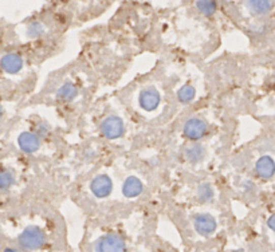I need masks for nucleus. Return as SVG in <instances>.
I'll return each instance as SVG.
<instances>
[{"mask_svg": "<svg viewBox=\"0 0 275 252\" xmlns=\"http://www.w3.org/2000/svg\"><path fill=\"white\" fill-rule=\"evenodd\" d=\"M19 241H20L23 248L34 251V249L41 248L42 245H43V243H45V235L37 227H30V228H27L20 235Z\"/></svg>", "mask_w": 275, "mask_h": 252, "instance_id": "f257e3e1", "label": "nucleus"}, {"mask_svg": "<svg viewBox=\"0 0 275 252\" xmlns=\"http://www.w3.org/2000/svg\"><path fill=\"white\" fill-rule=\"evenodd\" d=\"M101 132L106 138L114 140V138L121 137L125 132L124 122L118 117H109L101 123Z\"/></svg>", "mask_w": 275, "mask_h": 252, "instance_id": "f03ea898", "label": "nucleus"}, {"mask_svg": "<svg viewBox=\"0 0 275 252\" xmlns=\"http://www.w3.org/2000/svg\"><path fill=\"white\" fill-rule=\"evenodd\" d=\"M98 252H127V245L119 235H108L98 243Z\"/></svg>", "mask_w": 275, "mask_h": 252, "instance_id": "7ed1b4c3", "label": "nucleus"}, {"mask_svg": "<svg viewBox=\"0 0 275 252\" xmlns=\"http://www.w3.org/2000/svg\"><path fill=\"white\" fill-rule=\"evenodd\" d=\"M207 129H208V126L203 119L190 118L184 123L182 132L186 134V137H188L190 140H199V138L204 137Z\"/></svg>", "mask_w": 275, "mask_h": 252, "instance_id": "20e7f679", "label": "nucleus"}, {"mask_svg": "<svg viewBox=\"0 0 275 252\" xmlns=\"http://www.w3.org/2000/svg\"><path fill=\"white\" fill-rule=\"evenodd\" d=\"M90 188H91V192L94 193V196L104 199V197H108L109 195L112 193V180H110L108 176H105V174H100V176H97V177L91 181Z\"/></svg>", "mask_w": 275, "mask_h": 252, "instance_id": "39448f33", "label": "nucleus"}, {"mask_svg": "<svg viewBox=\"0 0 275 252\" xmlns=\"http://www.w3.org/2000/svg\"><path fill=\"white\" fill-rule=\"evenodd\" d=\"M140 106H141L144 110L146 111H152L155 109H157L159 104H160V94L156 89L153 87H148L144 91H141L140 94Z\"/></svg>", "mask_w": 275, "mask_h": 252, "instance_id": "423d86ee", "label": "nucleus"}, {"mask_svg": "<svg viewBox=\"0 0 275 252\" xmlns=\"http://www.w3.org/2000/svg\"><path fill=\"white\" fill-rule=\"evenodd\" d=\"M195 230L200 235H209L216 230V220L208 213H200L194 220Z\"/></svg>", "mask_w": 275, "mask_h": 252, "instance_id": "0eeeda50", "label": "nucleus"}, {"mask_svg": "<svg viewBox=\"0 0 275 252\" xmlns=\"http://www.w3.org/2000/svg\"><path fill=\"white\" fill-rule=\"evenodd\" d=\"M19 148L22 149L23 152L34 153L37 152L39 146H41V140L38 137V134L30 133V132H24L19 136L18 138Z\"/></svg>", "mask_w": 275, "mask_h": 252, "instance_id": "6e6552de", "label": "nucleus"}, {"mask_svg": "<svg viewBox=\"0 0 275 252\" xmlns=\"http://www.w3.org/2000/svg\"><path fill=\"white\" fill-rule=\"evenodd\" d=\"M255 173L260 178H271L275 174V161L270 156L260 157L255 164Z\"/></svg>", "mask_w": 275, "mask_h": 252, "instance_id": "1a4fd4ad", "label": "nucleus"}, {"mask_svg": "<svg viewBox=\"0 0 275 252\" xmlns=\"http://www.w3.org/2000/svg\"><path fill=\"white\" fill-rule=\"evenodd\" d=\"M2 67L8 74H16V73L22 70L23 60L18 54H11L10 52V54H6L2 58Z\"/></svg>", "mask_w": 275, "mask_h": 252, "instance_id": "9d476101", "label": "nucleus"}, {"mask_svg": "<svg viewBox=\"0 0 275 252\" xmlns=\"http://www.w3.org/2000/svg\"><path fill=\"white\" fill-rule=\"evenodd\" d=\"M246 4L247 7L253 14L255 15H264L267 12L271 11L272 6V0H246Z\"/></svg>", "mask_w": 275, "mask_h": 252, "instance_id": "9b49d317", "label": "nucleus"}, {"mask_svg": "<svg viewBox=\"0 0 275 252\" xmlns=\"http://www.w3.org/2000/svg\"><path fill=\"white\" fill-rule=\"evenodd\" d=\"M142 192V184L137 177H128L123 185V193L129 199L137 197Z\"/></svg>", "mask_w": 275, "mask_h": 252, "instance_id": "f8f14e48", "label": "nucleus"}, {"mask_svg": "<svg viewBox=\"0 0 275 252\" xmlns=\"http://www.w3.org/2000/svg\"><path fill=\"white\" fill-rule=\"evenodd\" d=\"M77 93H78V90L75 87L73 83H66L58 90V93H56V97H58V100L65 101V102H69V101H73L77 97Z\"/></svg>", "mask_w": 275, "mask_h": 252, "instance_id": "ddd939ff", "label": "nucleus"}, {"mask_svg": "<svg viewBox=\"0 0 275 252\" xmlns=\"http://www.w3.org/2000/svg\"><path fill=\"white\" fill-rule=\"evenodd\" d=\"M197 10L205 16H211L216 11L215 0H197Z\"/></svg>", "mask_w": 275, "mask_h": 252, "instance_id": "4468645a", "label": "nucleus"}, {"mask_svg": "<svg viewBox=\"0 0 275 252\" xmlns=\"http://www.w3.org/2000/svg\"><path fill=\"white\" fill-rule=\"evenodd\" d=\"M195 94H196V91H195L194 87L191 85H186L177 91V98L181 104H188L194 100Z\"/></svg>", "mask_w": 275, "mask_h": 252, "instance_id": "2eb2a0df", "label": "nucleus"}, {"mask_svg": "<svg viewBox=\"0 0 275 252\" xmlns=\"http://www.w3.org/2000/svg\"><path fill=\"white\" fill-rule=\"evenodd\" d=\"M186 154L187 159L190 160V161L196 163V161H199V160L203 157V149H201V146H199V145H192V146L187 149Z\"/></svg>", "mask_w": 275, "mask_h": 252, "instance_id": "dca6fc26", "label": "nucleus"}, {"mask_svg": "<svg viewBox=\"0 0 275 252\" xmlns=\"http://www.w3.org/2000/svg\"><path fill=\"white\" fill-rule=\"evenodd\" d=\"M197 196L201 201H208L211 200L212 196H213V191H212V186L209 184H201L197 189Z\"/></svg>", "mask_w": 275, "mask_h": 252, "instance_id": "f3484780", "label": "nucleus"}, {"mask_svg": "<svg viewBox=\"0 0 275 252\" xmlns=\"http://www.w3.org/2000/svg\"><path fill=\"white\" fill-rule=\"evenodd\" d=\"M12 180H14L12 174L10 172L4 171L0 176V186H2V189H7L12 184Z\"/></svg>", "mask_w": 275, "mask_h": 252, "instance_id": "a211bd4d", "label": "nucleus"}, {"mask_svg": "<svg viewBox=\"0 0 275 252\" xmlns=\"http://www.w3.org/2000/svg\"><path fill=\"white\" fill-rule=\"evenodd\" d=\"M42 33H43V28H42V26L39 23H34V24H31L30 30H28V35L33 38L39 37Z\"/></svg>", "mask_w": 275, "mask_h": 252, "instance_id": "6ab92c4d", "label": "nucleus"}, {"mask_svg": "<svg viewBox=\"0 0 275 252\" xmlns=\"http://www.w3.org/2000/svg\"><path fill=\"white\" fill-rule=\"evenodd\" d=\"M267 224H268V227H270V230H272L275 232V213L271 216V217H270V219H268Z\"/></svg>", "mask_w": 275, "mask_h": 252, "instance_id": "aec40b11", "label": "nucleus"}, {"mask_svg": "<svg viewBox=\"0 0 275 252\" xmlns=\"http://www.w3.org/2000/svg\"><path fill=\"white\" fill-rule=\"evenodd\" d=\"M4 252H16V251H15V249H12V248H7Z\"/></svg>", "mask_w": 275, "mask_h": 252, "instance_id": "412c9836", "label": "nucleus"}]
</instances>
